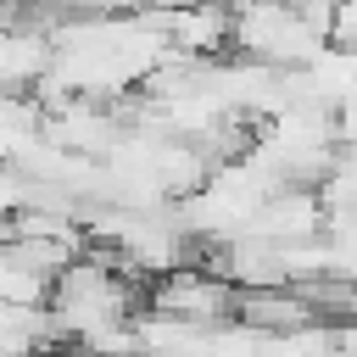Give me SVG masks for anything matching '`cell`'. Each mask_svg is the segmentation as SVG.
Returning <instances> with one entry per match:
<instances>
[{
	"label": "cell",
	"mask_w": 357,
	"mask_h": 357,
	"mask_svg": "<svg viewBox=\"0 0 357 357\" xmlns=\"http://www.w3.org/2000/svg\"><path fill=\"white\" fill-rule=\"evenodd\" d=\"M139 279L117 268L106 251H84L50 290V318L67 335V346H95L112 329L139 324Z\"/></svg>",
	"instance_id": "1"
},
{
	"label": "cell",
	"mask_w": 357,
	"mask_h": 357,
	"mask_svg": "<svg viewBox=\"0 0 357 357\" xmlns=\"http://www.w3.org/2000/svg\"><path fill=\"white\" fill-rule=\"evenodd\" d=\"M50 290H56V273H45V268H33V262L6 251V268H0L6 307H50Z\"/></svg>",
	"instance_id": "2"
},
{
	"label": "cell",
	"mask_w": 357,
	"mask_h": 357,
	"mask_svg": "<svg viewBox=\"0 0 357 357\" xmlns=\"http://www.w3.org/2000/svg\"><path fill=\"white\" fill-rule=\"evenodd\" d=\"M335 357H357V324H335Z\"/></svg>",
	"instance_id": "3"
}]
</instances>
